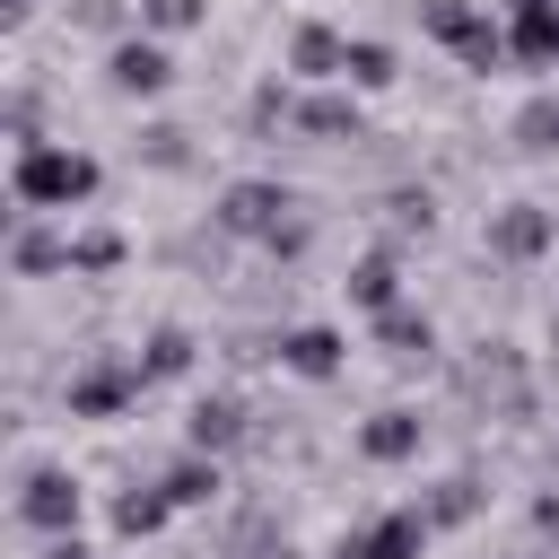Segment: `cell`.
<instances>
[{"instance_id":"14","label":"cell","mask_w":559,"mask_h":559,"mask_svg":"<svg viewBox=\"0 0 559 559\" xmlns=\"http://www.w3.org/2000/svg\"><path fill=\"white\" fill-rule=\"evenodd\" d=\"M157 489L175 498V515H183V507H210V498H218V454H201V445H183V454H175V463L157 472Z\"/></svg>"},{"instance_id":"22","label":"cell","mask_w":559,"mask_h":559,"mask_svg":"<svg viewBox=\"0 0 559 559\" xmlns=\"http://www.w3.org/2000/svg\"><path fill=\"white\" fill-rule=\"evenodd\" d=\"M210 17V0H140V35H192Z\"/></svg>"},{"instance_id":"16","label":"cell","mask_w":559,"mask_h":559,"mask_svg":"<svg viewBox=\"0 0 559 559\" xmlns=\"http://www.w3.org/2000/svg\"><path fill=\"white\" fill-rule=\"evenodd\" d=\"M9 262H17V280H52V271H70V236L17 227V236H9Z\"/></svg>"},{"instance_id":"26","label":"cell","mask_w":559,"mask_h":559,"mask_svg":"<svg viewBox=\"0 0 559 559\" xmlns=\"http://www.w3.org/2000/svg\"><path fill=\"white\" fill-rule=\"evenodd\" d=\"M140 157H148V166H183L192 148H183V131H148V148H140Z\"/></svg>"},{"instance_id":"12","label":"cell","mask_w":559,"mask_h":559,"mask_svg":"<svg viewBox=\"0 0 559 559\" xmlns=\"http://www.w3.org/2000/svg\"><path fill=\"white\" fill-rule=\"evenodd\" d=\"M419 437H428V419H419V411H376V419L358 428V454H367V463H411V454H419Z\"/></svg>"},{"instance_id":"15","label":"cell","mask_w":559,"mask_h":559,"mask_svg":"<svg viewBox=\"0 0 559 559\" xmlns=\"http://www.w3.org/2000/svg\"><path fill=\"white\" fill-rule=\"evenodd\" d=\"M166 515H175V498H166L157 480H140V489H122V498H114V533H122V542L166 533Z\"/></svg>"},{"instance_id":"4","label":"cell","mask_w":559,"mask_h":559,"mask_svg":"<svg viewBox=\"0 0 559 559\" xmlns=\"http://www.w3.org/2000/svg\"><path fill=\"white\" fill-rule=\"evenodd\" d=\"M288 210H297V201H288L280 183H262V175H245V183H227V192H218V210H210V218H218L227 236H245V245H280V236L297 227Z\"/></svg>"},{"instance_id":"7","label":"cell","mask_w":559,"mask_h":559,"mask_svg":"<svg viewBox=\"0 0 559 559\" xmlns=\"http://www.w3.org/2000/svg\"><path fill=\"white\" fill-rule=\"evenodd\" d=\"M428 515L419 507H393V515H376V524H358V533H341L332 542V559H419L428 550Z\"/></svg>"},{"instance_id":"24","label":"cell","mask_w":559,"mask_h":559,"mask_svg":"<svg viewBox=\"0 0 559 559\" xmlns=\"http://www.w3.org/2000/svg\"><path fill=\"white\" fill-rule=\"evenodd\" d=\"M515 148H533V157L559 148V96H533V105L515 114Z\"/></svg>"},{"instance_id":"18","label":"cell","mask_w":559,"mask_h":559,"mask_svg":"<svg viewBox=\"0 0 559 559\" xmlns=\"http://www.w3.org/2000/svg\"><path fill=\"white\" fill-rule=\"evenodd\" d=\"M376 341H384L393 358H428V349H437V323L411 314V306H384V314H376Z\"/></svg>"},{"instance_id":"21","label":"cell","mask_w":559,"mask_h":559,"mask_svg":"<svg viewBox=\"0 0 559 559\" xmlns=\"http://www.w3.org/2000/svg\"><path fill=\"white\" fill-rule=\"evenodd\" d=\"M402 70H393V44H376V35H349V87H393Z\"/></svg>"},{"instance_id":"1","label":"cell","mask_w":559,"mask_h":559,"mask_svg":"<svg viewBox=\"0 0 559 559\" xmlns=\"http://www.w3.org/2000/svg\"><path fill=\"white\" fill-rule=\"evenodd\" d=\"M96 183H105V166L70 140H26L17 166H9L17 210H79V201H96Z\"/></svg>"},{"instance_id":"28","label":"cell","mask_w":559,"mask_h":559,"mask_svg":"<svg viewBox=\"0 0 559 559\" xmlns=\"http://www.w3.org/2000/svg\"><path fill=\"white\" fill-rule=\"evenodd\" d=\"M245 559H297V550H288V533H253V542H245Z\"/></svg>"},{"instance_id":"10","label":"cell","mask_w":559,"mask_h":559,"mask_svg":"<svg viewBox=\"0 0 559 559\" xmlns=\"http://www.w3.org/2000/svg\"><path fill=\"white\" fill-rule=\"evenodd\" d=\"M288 70L314 79V87L349 79V35H341V26H297V35H288Z\"/></svg>"},{"instance_id":"8","label":"cell","mask_w":559,"mask_h":559,"mask_svg":"<svg viewBox=\"0 0 559 559\" xmlns=\"http://www.w3.org/2000/svg\"><path fill=\"white\" fill-rule=\"evenodd\" d=\"M559 245V218L542 210V201H507V210H489V253L498 262H542Z\"/></svg>"},{"instance_id":"3","label":"cell","mask_w":559,"mask_h":559,"mask_svg":"<svg viewBox=\"0 0 559 559\" xmlns=\"http://www.w3.org/2000/svg\"><path fill=\"white\" fill-rule=\"evenodd\" d=\"M140 393H148V367H140V358H96V367H79V376L61 384V411H70V419H122Z\"/></svg>"},{"instance_id":"2","label":"cell","mask_w":559,"mask_h":559,"mask_svg":"<svg viewBox=\"0 0 559 559\" xmlns=\"http://www.w3.org/2000/svg\"><path fill=\"white\" fill-rule=\"evenodd\" d=\"M419 26H428L463 70H498V61L515 52V44L489 26V9H472V0H419Z\"/></svg>"},{"instance_id":"11","label":"cell","mask_w":559,"mask_h":559,"mask_svg":"<svg viewBox=\"0 0 559 559\" xmlns=\"http://www.w3.org/2000/svg\"><path fill=\"white\" fill-rule=\"evenodd\" d=\"M183 445H201V454H236V445H245V402H236V393H201L192 419H183Z\"/></svg>"},{"instance_id":"29","label":"cell","mask_w":559,"mask_h":559,"mask_svg":"<svg viewBox=\"0 0 559 559\" xmlns=\"http://www.w3.org/2000/svg\"><path fill=\"white\" fill-rule=\"evenodd\" d=\"M44 559H96V550H87V542H79V533H70V542H52V550H44Z\"/></svg>"},{"instance_id":"27","label":"cell","mask_w":559,"mask_h":559,"mask_svg":"<svg viewBox=\"0 0 559 559\" xmlns=\"http://www.w3.org/2000/svg\"><path fill=\"white\" fill-rule=\"evenodd\" d=\"M70 17H79V26H122V0H79Z\"/></svg>"},{"instance_id":"5","label":"cell","mask_w":559,"mask_h":559,"mask_svg":"<svg viewBox=\"0 0 559 559\" xmlns=\"http://www.w3.org/2000/svg\"><path fill=\"white\" fill-rule=\"evenodd\" d=\"M79 515H87V498H79V480H70L61 463H35V472L17 480V524H26V533L70 542V533H79Z\"/></svg>"},{"instance_id":"6","label":"cell","mask_w":559,"mask_h":559,"mask_svg":"<svg viewBox=\"0 0 559 559\" xmlns=\"http://www.w3.org/2000/svg\"><path fill=\"white\" fill-rule=\"evenodd\" d=\"M105 87H114V96H166V87H175L166 35H122V44L105 52Z\"/></svg>"},{"instance_id":"13","label":"cell","mask_w":559,"mask_h":559,"mask_svg":"<svg viewBox=\"0 0 559 559\" xmlns=\"http://www.w3.org/2000/svg\"><path fill=\"white\" fill-rule=\"evenodd\" d=\"M515 9V61H542V70H559V0H507Z\"/></svg>"},{"instance_id":"30","label":"cell","mask_w":559,"mask_h":559,"mask_svg":"<svg viewBox=\"0 0 559 559\" xmlns=\"http://www.w3.org/2000/svg\"><path fill=\"white\" fill-rule=\"evenodd\" d=\"M0 17H9V26H26V17H35V0H0Z\"/></svg>"},{"instance_id":"20","label":"cell","mask_w":559,"mask_h":559,"mask_svg":"<svg viewBox=\"0 0 559 559\" xmlns=\"http://www.w3.org/2000/svg\"><path fill=\"white\" fill-rule=\"evenodd\" d=\"M140 367H148V384H157V376H183V367H192V332H183V323H157L148 349H140Z\"/></svg>"},{"instance_id":"19","label":"cell","mask_w":559,"mask_h":559,"mask_svg":"<svg viewBox=\"0 0 559 559\" xmlns=\"http://www.w3.org/2000/svg\"><path fill=\"white\" fill-rule=\"evenodd\" d=\"M288 122L314 131V140H358V105H349V96H306Z\"/></svg>"},{"instance_id":"25","label":"cell","mask_w":559,"mask_h":559,"mask_svg":"<svg viewBox=\"0 0 559 559\" xmlns=\"http://www.w3.org/2000/svg\"><path fill=\"white\" fill-rule=\"evenodd\" d=\"M472 507H480V480H463V472H454V480H437V498H428L419 515H428V524H463Z\"/></svg>"},{"instance_id":"23","label":"cell","mask_w":559,"mask_h":559,"mask_svg":"<svg viewBox=\"0 0 559 559\" xmlns=\"http://www.w3.org/2000/svg\"><path fill=\"white\" fill-rule=\"evenodd\" d=\"M122 262V236L114 227H87V236H70V271H87V280H105Z\"/></svg>"},{"instance_id":"17","label":"cell","mask_w":559,"mask_h":559,"mask_svg":"<svg viewBox=\"0 0 559 559\" xmlns=\"http://www.w3.org/2000/svg\"><path fill=\"white\" fill-rule=\"evenodd\" d=\"M349 306H367V314L402 306V271H393V253H367V262L349 271Z\"/></svg>"},{"instance_id":"9","label":"cell","mask_w":559,"mask_h":559,"mask_svg":"<svg viewBox=\"0 0 559 559\" xmlns=\"http://www.w3.org/2000/svg\"><path fill=\"white\" fill-rule=\"evenodd\" d=\"M280 367L306 376V384H323V376L349 367V341H341L332 323H297V332H280Z\"/></svg>"}]
</instances>
